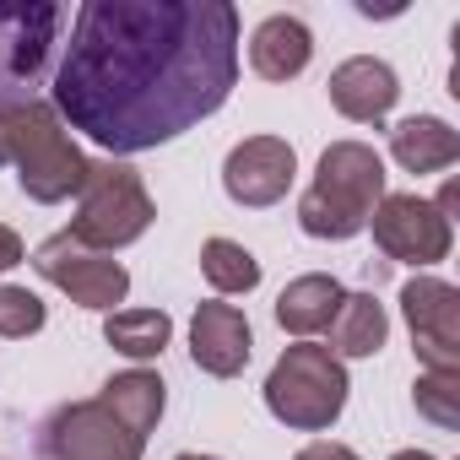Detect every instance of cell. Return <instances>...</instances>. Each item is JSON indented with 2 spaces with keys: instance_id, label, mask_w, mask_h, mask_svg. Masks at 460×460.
I'll return each mask as SVG.
<instances>
[{
  "instance_id": "cell-27",
  "label": "cell",
  "mask_w": 460,
  "mask_h": 460,
  "mask_svg": "<svg viewBox=\"0 0 460 460\" xmlns=\"http://www.w3.org/2000/svg\"><path fill=\"white\" fill-rule=\"evenodd\" d=\"M0 163H6V141H0Z\"/></svg>"
},
{
  "instance_id": "cell-4",
  "label": "cell",
  "mask_w": 460,
  "mask_h": 460,
  "mask_svg": "<svg viewBox=\"0 0 460 460\" xmlns=\"http://www.w3.org/2000/svg\"><path fill=\"white\" fill-rule=\"evenodd\" d=\"M347 368L331 347H314V341H298L288 347L271 374H266V406L277 422H288L293 433H325L341 406H347Z\"/></svg>"
},
{
  "instance_id": "cell-21",
  "label": "cell",
  "mask_w": 460,
  "mask_h": 460,
  "mask_svg": "<svg viewBox=\"0 0 460 460\" xmlns=\"http://www.w3.org/2000/svg\"><path fill=\"white\" fill-rule=\"evenodd\" d=\"M411 401H417V411L428 422L460 428V368H428V374H417Z\"/></svg>"
},
{
  "instance_id": "cell-6",
  "label": "cell",
  "mask_w": 460,
  "mask_h": 460,
  "mask_svg": "<svg viewBox=\"0 0 460 460\" xmlns=\"http://www.w3.org/2000/svg\"><path fill=\"white\" fill-rule=\"evenodd\" d=\"M66 6L55 0H0V109L28 103L60 44Z\"/></svg>"
},
{
  "instance_id": "cell-15",
  "label": "cell",
  "mask_w": 460,
  "mask_h": 460,
  "mask_svg": "<svg viewBox=\"0 0 460 460\" xmlns=\"http://www.w3.org/2000/svg\"><path fill=\"white\" fill-rule=\"evenodd\" d=\"M390 157L406 168V173H438L460 157V136L449 119L438 114H411L390 130Z\"/></svg>"
},
{
  "instance_id": "cell-9",
  "label": "cell",
  "mask_w": 460,
  "mask_h": 460,
  "mask_svg": "<svg viewBox=\"0 0 460 460\" xmlns=\"http://www.w3.org/2000/svg\"><path fill=\"white\" fill-rule=\"evenodd\" d=\"M368 227H374V244H379L385 261H401V266H417V271L438 266L449 255V244H455L449 217L422 195H385L374 206Z\"/></svg>"
},
{
  "instance_id": "cell-5",
  "label": "cell",
  "mask_w": 460,
  "mask_h": 460,
  "mask_svg": "<svg viewBox=\"0 0 460 460\" xmlns=\"http://www.w3.org/2000/svg\"><path fill=\"white\" fill-rule=\"evenodd\" d=\"M157 206L141 184V173L125 163V157H98L87 163V179L76 190V222H71V234L103 255L136 244L146 227H152Z\"/></svg>"
},
{
  "instance_id": "cell-3",
  "label": "cell",
  "mask_w": 460,
  "mask_h": 460,
  "mask_svg": "<svg viewBox=\"0 0 460 460\" xmlns=\"http://www.w3.org/2000/svg\"><path fill=\"white\" fill-rule=\"evenodd\" d=\"M0 141H6V163L17 168V184L28 200L39 206H60L82 190L87 179V157L71 141L66 119L55 114V103H6L0 109Z\"/></svg>"
},
{
  "instance_id": "cell-7",
  "label": "cell",
  "mask_w": 460,
  "mask_h": 460,
  "mask_svg": "<svg viewBox=\"0 0 460 460\" xmlns=\"http://www.w3.org/2000/svg\"><path fill=\"white\" fill-rule=\"evenodd\" d=\"M33 271H39L49 288H60L71 304L103 309V314H114V304H125V293H130V271H125L114 255L82 244L71 227H66V234H55V239H44V244L33 250Z\"/></svg>"
},
{
  "instance_id": "cell-19",
  "label": "cell",
  "mask_w": 460,
  "mask_h": 460,
  "mask_svg": "<svg viewBox=\"0 0 460 460\" xmlns=\"http://www.w3.org/2000/svg\"><path fill=\"white\" fill-rule=\"evenodd\" d=\"M168 336H173V320H168L163 309H114V314L103 320V341H109L114 352L136 358V363L163 358Z\"/></svg>"
},
{
  "instance_id": "cell-24",
  "label": "cell",
  "mask_w": 460,
  "mask_h": 460,
  "mask_svg": "<svg viewBox=\"0 0 460 460\" xmlns=\"http://www.w3.org/2000/svg\"><path fill=\"white\" fill-rule=\"evenodd\" d=\"M293 460H358L347 444H331V438H314V444H304Z\"/></svg>"
},
{
  "instance_id": "cell-1",
  "label": "cell",
  "mask_w": 460,
  "mask_h": 460,
  "mask_svg": "<svg viewBox=\"0 0 460 460\" xmlns=\"http://www.w3.org/2000/svg\"><path fill=\"white\" fill-rule=\"evenodd\" d=\"M239 82V12L227 0H87L55 71V114L109 157L152 152Z\"/></svg>"
},
{
  "instance_id": "cell-23",
  "label": "cell",
  "mask_w": 460,
  "mask_h": 460,
  "mask_svg": "<svg viewBox=\"0 0 460 460\" xmlns=\"http://www.w3.org/2000/svg\"><path fill=\"white\" fill-rule=\"evenodd\" d=\"M22 261H28V250H22V239L12 234V227H6V222H0V277H6L12 266H22Z\"/></svg>"
},
{
  "instance_id": "cell-22",
  "label": "cell",
  "mask_w": 460,
  "mask_h": 460,
  "mask_svg": "<svg viewBox=\"0 0 460 460\" xmlns=\"http://www.w3.org/2000/svg\"><path fill=\"white\" fill-rule=\"evenodd\" d=\"M44 320H49V309L28 293V288H0V336H33V331H44Z\"/></svg>"
},
{
  "instance_id": "cell-2",
  "label": "cell",
  "mask_w": 460,
  "mask_h": 460,
  "mask_svg": "<svg viewBox=\"0 0 460 460\" xmlns=\"http://www.w3.org/2000/svg\"><path fill=\"white\" fill-rule=\"evenodd\" d=\"M385 200V157L368 141H331L320 152L314 184L298 200V227L309 239H358Z\"/></svg>"
},
{
  "instance_id": "cell-25",
  "label": "cell",
  "mask_w": 460,
  "mask_h": 460,
  "mask_svg": "<svg viewBox=\"0 0 460 460\" xmlns=\"http://www.w3.org/2000/svg\"><path fill=\"white\" fill-rule=\"evenodd\" d=\"M390 460H433L428 449H401V455H390Z\"/></svg>"
},
{
  "instance_id": "cell-11",
  "label": "cell",
  "mask_w": 460,
  "mask_h": 460,
  "mask_svg": "<svg viewBox=\"0 0 460 460\" xmlns=\"http://www.w3.org/2000/svg\"><path fill=\"white\" fill-rule=\"evenodd\" d=\"M293 173H298V152L282 136H250V141H239L227 152L222 190H227V200L261 211V206H277L293 190Z\"/></svg>"
},
{
  "instance_id": "cell-8",
  "label": "cell",
  "mask_w": 460,
  "mask_h": 460,
  "mask_svg": "<svg viewBox=\"0 0 460 460\" xmlns=\"http://www.w3.org/2000/svg\"><path fill=\"white\" fill-rule=\"evenodd\" d=\"M44 460H141L146 433H136L103 395L71 401L44 422Z\"/></svg>"
},
{
  "instance_id": "cell-13",
  "label": "cell",
  "mask_w": 460,
  "mask_h": 460,
  "mask_svg": "<svg viewBox=\"0 0 460 460\" xmlns=\"http://www.w3.org/2000/svg\"><path fill=\"white\" fill-rule=\"evenodd\" d=\"M325 87H331V109L347 114V119H358V125H379L395 109V98H401V76L385 60H374V55L341 60Z\"/></svg>"
},
{
  "instance_id": "cell-18",
  "label": "cell",
  "mask_w": 460,
  "mask_h": 460,
  "mask_svg": "<svg viewBox=\"0 0 460 460\" xmlns=\"http://www.w3.org/2000/svg\"><path fill=\"white\" fill-rule=\"evenodd\" d=\"M98 395H103L136 433H146V438H152V428H157V417H163V406H168V385H163L152 368H125V374H114Z\"/></svg>"
},
{
  "instance_id": "cell-16",
  "label": "cell",
  "mask_w": 460,
  "mask_h": 460,
  "mask_svg": "<svg viewBox=\"0 0 460 460\" xmlns=\"http://www.w3.org/2000/svg\"><path fill=\"white\" fill-rule=\"evenodd\" d=\"M341 298H347V288H341L336 277H325V271L293 277V282L282 288V298H277V325L293 331V336H314V331H325V325L336 320Z\"/></svg>"
},
{
  "instance_id": "cell-12",
  "label": "cell",
  "mask_w": 460,
  "mask_h": 460,
  "mask_svg": "<svg viewBox=\"0 0 460 460\" xmlns=\"http://www.w3.org/2000/svg\"><path fill=\"white\" fill-rule=\"evenodd\" d=\"M250 352H255V336H250L244 309L217 304V298L195 309V320H190V358H195L200 374H211V379H234V374H244Z\"/></svg>"
},
{
  "instance_id": "cell-17",
  "label": "cell",
  "mask_w": 460,
  "mask_h": 460,
  "mask_svg": "<svg viewBox=\"0 0 460 460\" xmlns=\"http://www.w3.org/2000/svg\"><path fill=\"white\" fill-rule=\"evenodd\" d=\"M325 331H331L336 358H374L385 347V336H390V314H385V304L374 293H347Z\"/></svg>"
},
{
  "instance_id": "cell-20",
  "label": "cell",
  "mask_w": 460,
  "mask_h": 460,
  "mask_svg": "<svg viewBox=\"0 0 460 460\" xmlns=\"http://www.w3.org/2000/svg\"><path fill=\"white\" fill-rule=\"evenodd\" d=\"M200 271L217 293H255L261 288V261L234 239H206L200 244Z\"/></svg>"
},
{
  "instance_id": "cell-10",
  "label": "cell",
  "mask_w": 460,
  "mask_h": 460,
  "mask_svg": "<svg viewBox=\"0 0 460 460\" xmlns=\"http://www.w3.org/2000/svg\"><path fill=\"white\" fill-rule=\"evenodd\" d=\"M401 314H406L417 358L428 368H460V293L449 282L411 277L401 288Z\"/></svg>"
},
{
  "instance_id": "cell-26",
  "label": "cell",
  "mask_w": 460,
  "mask_h": 460,
  "mask_svg": "<svg viewBox=\"0 0 460 460\" xmlns=\"http://www.w3.org/2000/svg\"><path fill=\"white\" fill-rule=\"evenodd\" d=\"M173 460H217V455H173Z\"/></svg>"
},
{
  "instance_id": "cell-14",
  "label": "cell",
  "mask_w": 460,
  "mask_h": 460,
  "mask_svg": "<svg viewBox=\"0 0 460 460\" xmlns=\"http://www.w3.org/2000/svg\"><path fill=\"white\" fill-rule=\"evenodd\" d=\"M309 60H314V33L288 12L266 17L250 39V66H255L261 82H293V76L309 71Z\"/></svg>"
}]
</instances>
